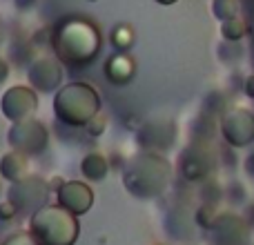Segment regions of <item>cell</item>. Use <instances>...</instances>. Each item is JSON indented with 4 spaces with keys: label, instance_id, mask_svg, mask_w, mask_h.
<instances>
[{
    "label": "cell",
    "instance_id": "6da1fadb",
    "mask_svg": "<svg viewBox=\"0 0 254 245\" xmlns=\"http://www.w3.org/2000/svg\"><path fill=\"white\" fill-rule=\"evenodd\" d=\"M54 52L61 62L69 67H87L101 52V34L92 22L83 18H69L54 31Z\"/></svg>",
    "mask_w": 254,
    "mask_h": 245
},
{
    "label": "cell",
    "instance_id": "7a4b0ae2",
    "mask_svg": "<svg viewBox=\"0 0 254 245\" xmlns=\"http://www.w3.org/2000/svg\"><path fill=\"white\" fill-rule=\"evenodd\" d=\"M170 161L152 149L134 154L123 167V183L127 192L136 198H145V201L161 196L170 185Z\"/></svg>",
    "mask_w": 254,
    "mask_h": 245
},
{
    "label": "cell",
    "instance_id": "3957f363",
    "mask_svg": "<svg viewBox=\"0 0 254 245\" xmlns=\"http://www.w3.org/2000/svg\"><path fill=\"white\" fill-rule=\"evenodd\" d=\"M54 114L67 127H85L101 112V94L87 83H69L54 96Z\"/></svg>",
    "mask_w": 254,
    "mask_h": 245
},
{
    "label": "cell",
    "instance_id": "277c9868",
    "mask_svg": "<svg viewBox=\"0 0 254 245\" xmlns=\"http://www.w3.org/2000/svg\"><path fill=\"white\" fill-rule=\"evenodd\" d=\"M29 232L40 245H74L78 241L80 223L78 216L56 203L43 205L29 216Z\"/></svg>",
    "mask_w": 254,
    "mask_h": 245
},
{
    "label": "cell",
    "instance_id": "5b68a950",
    "mask_svg": "<svg viewBox=\"0 0 254 245\" xmlns=\"http://www.w3.org/2000/svg\"><path fill=\"white\" fill-rule=\"evenodd\" d=\"M49 183L40 176L34 174H27L25 179L20 181H13L7 189V201L13 205L18 216H27V214H34L36 210H40L43 205H47V198H49Z\"/></svg>",
    "mask_w": 254,
    "mask_h": 245
},
{
    "label": "cell",
    "instance_id": "8992f818",
    "mask_svg": "<svg viewBox=\"0 0 254 245\" xmlns=\"http://www.w3.org/2000/svg\"><path fill=\"white\" fill-rule=\"evenodd\" d=\"M7 143L11 149H18L27 156H40L49 145V131L38 119L29 116L11 122L7 131Z\"/></svg>",
    "mask_w": 254,
    "mask_h": 245
},
{
    "label": "cell",
    "instance_id": "52a82bcc",
    "mask_svg": "<svg viewBox=\"0 0 254 245\" xmlns=\"http://www.w3.org/2000/svg\"><path fill=\"white\" fill-rule=\"evenodd\" d=\"M221 136L232 149H243L254 143V112L234 107L221 119Z\"/></svg>",
    "mask_w": 254,
    "mask_h": 245
},
{
    "label": "cell",
    "instance_id": "ba28073f",
    "mask_svg": "<svg viewBox=\"0 0 254 245\" xmlns=\"http://www.w3.org/2000/svg\"><path fill=\"white\" fill-rule=\"evenodd\" d=\"M38 110V92L25 85H13L0 98V112L9 122L29 119Z\"/></svg>",
    "mask_w": 254,
    "mask_h": 245
},
{
    "label": "cell",
    "instance_id": "9c48e42d",
    "mask_svg": "<svg viewBox=\"0 0 254 245\" xmlns=\"http://www.w3.org/2000/svg\"><path fill=\"white\" fill-rule=\"evenodd\" d=\"M29 87L38 94H56L63 83V67L58 58H38L27 69Z\"/></svg>",
    "mask_w": 254,
    "mask_h": 245
},
{
    "label": "cell",
    "instance_id": "30bf717a",
    "mask_svg": "<svg viewBox=\"0 0 254 245\" xmlns=\"http://www.w3.org/2000/svg\"><path fill=\"white\" fill-rule=\"evenodd\" d=\"M56 203L74 216H83L94 205V189L85 181H65L56 189Z\"/></svg>",
    "mask_w": 254,
    "mask_h": 245
},
{
    "label": "cell",
    "instance_id": "8fae6325",
    "mask_svg": "<svg viewBox=\"0 0 254 245\" xmlns=\"http://www.w3.org/2000/svg\"><path fill=\"white\" fill-rule=\"evenodd\" d=\"M212 170H214V152L210 147L198 143L185 149L183 158H181V172L188 181H194V183L203 181L212 174Z\"/></svg>",
    "mask_w": 254,
    "mask_h": 245
},
{
    "label": "cell",
    "instance_id": "7c38bea8",
    "mask_svg": "<svg viewBox=\"0 0 254 245\" xmlns=\"http://www.w3.org/2000/svg\"><path fill=\"white\" fill-rule=\"evenodd\" d=\"M212 232L219 245H243L248 241V223L234 214H219Z\"/></svg>",
    "mask_w": 254,
    "mask_h": 245
},
{
    "label": "cell",
    "instance_id": "4fadbf2b",
    "mask_svg": "<svg viewBox=\"0 0 254 245\" xmlns=\"http://www.w3.org/2000/svg\"><path fill=\"white\" fill-rule=\"evenodd\" d=\"M136 74V62L127 52H116L114 56L107 58L105 62V76L114 85H127L131 83Z\"/></svg>",
    "mask_w": 254,
    "mask_h": 245
},
{
    "label": "cell",
    "instance_id": "5bb4252c",
    "mask_svg": "<svg viewBox=\"0 0 254 245\" xmlns=\"http://www.w3.org/2000/svg\"><path fill=\"white\" fill-rule=\"evenodd\" d=\"M27 174H29V156L27 154L18 152V149L2 154V158H0V176L7 183L25 179Z\"/></svg>",
    "mask_w": 254,
    "mask_h": 245
},
{
    "label": "cell",
    "instance_id": "9a60e30c",
    "mask_svg": "<svg viewBox=\"0 0 254 245\" xmlns=\"http://www.w3.org/2000/svg\"><path fill=\"white\" fill-rule=\"evenodd\" d=\"M80 174L89 183H101L110 174V163H107V158L103 154L92 152L87 156H83V161H80Z\"/></svg>",
    "mask_w": 254,
    "mask_h": 245
},
{
    "label": "cell",
    "instance_id": "2e32d148",
    "mask_svg": "<svg viewBox=\"0 0 254 245\" xmlns=\"http://www.w3.org/2000/svg\"><path fill=\"white\" fill-rule=\"evenodd\" d=\"M246 34H248V22L243 20V18L234 16V18H228V20L221 22V36H223L228 43H239Z\"/></svg>",
    "mask_w": 254,
    "mask_h": 245
},
{
    "label": "cell",
    "instance_id": "e0dca14e",
    "mask_svg": "<svg viewBox=\"0 0 254 245\" xmlns=\"http://www.w3.org/2000/svg\"><path fill=\"white\" fill-rule=\"evenodd\" d=\"M134 40H136V34L131 29V25H127V22H121V25H116L112 29V45L119 52H129Z\"/></svg>",
    "mask_w": 254,
    "mask_h": 245
},
{
    "label": "cell",
    "instance_id": "ac0fdd59",
    "mask_svg": "<svg viewBox=\"0 0 254 245\" xmlns=\"http://www.w3.org/2000/svg\"><path fill=\"white\" fill-rule=\"evenodd\" d=\"M239 9H241L239 0H212V13H214L221 22L228 20V18L239 16Z\"/></svg>",
    "mask_w": 254,
    "mask_h": 245
},
{
    "label": "cell",
    "instance_id": "d6986e66",
    "mask_svg": "<svg viewBox=\"0 0 254 245\" xmlns=\"http://www.w3.org/2000/svg\"><path fill=\"white\" fill-rule=\"evenodd\" d=\"M0 245H40L34 239V234L29 230H18V232H11L0 241Z\"/></svg>",
    "mask_w": 254,
    "mask_h": 245
},
{
    "label": "cell",
    "instance_id": "ffe728a7",
    "mask_svg": "<svg viewBox=\"0 0 254 245\" xmlns=\"http://www.w3.org/2000/svg\"><path fill=\"white\" fill-rule=\"evenodd\" d=\"M216 216H219L216 214V207L212 205V203H205V205H201L198 207V212H196V223L201 225L203 230H212Z\"/></svg>",
    "mask_w": 254,
    "mask_h": 245
},
{
    "label": "cell",
    "instance_id": "44dd1931",
    "mask_svg": "<svg viewBox=\"0 0 254 245\" xmlns=\"http://www.w3.org/2000/svg\"><path fill=\"white\" fill-rule=\"evenodd\" d=\"M85 127H87V134H89V136H101V134H105L107 119H105V116L101 114V112H98V114L94 116V119L89 121V122H87V125H85Z\"/></svg>",
    "mask_w": 254,
    "mask_h": 245
},
{
    "label": "cell",
    "instance_id": "7402d4cb",
    "mask_svg": "<svg viewBox=\"0 0 254 245\" xmlns=\"http://www.w3.org/2000/svg\"><path fill=\"white\" fill-rule=\"evenodd\" d=\"M16 210H13V205L9 201H4L2 205H0V221H2V225H7V223H11L13 219H16Z\"/></svg>",
    "mask_w": 254,
    "mask_h": 245
},
{
    "label": "cell",
    "instance_id": "603a6c76",
    "mask_svg": "<svg viewBox=\"0 0 254 245\" xmlns=\"http://www.w3.org/2000/svg\"><path fill=\"white\" fill-rule=\"evenodd\" d=\"M7 76H9V62L4 61L2 56H0V85L7 80Z\"/></svg>",
    "mask_w": 254,
    "mask_h": 245
},
{
    "label": "cell",
    "instance_id": "cb8c5ba5",
    "mask_svg": "<svg viewBox=\"0 0 254 245\" xmlns=\"http://www.w3.org/2000/svg\"><path fill=\"white\" fill-rule=\"evenodd\" d=\"M243 89H246V94H248V96L254 98V74H252V76H248V80H246V87H243Z\"/></svg>",
    "mask_w": 254,
    "mask_h": 245
},
{
    "label": "cell",
    "instance_id": "d4e9b609",
    "mask_svg": "<svg viewBox=\"0 0 254 245\" xmlns=\"http://www.w3.org/2000/svg\"><path fill=\"white\" fill-rule=\"evenodd\" d=\"M246 172H248V174H250L252 179H254V152L246 158Z\"/></svg>",
    "mask_w": 254,
    "mask_h": 245
},
{
    "label": "cell",
    "instance_id": "484cf974",
    "mask_svg": "<svg viewBox=\"0 0 254 245\" xmlns=\"http://www.w3.org/2000/svg\"><path fill=\"white\" fill-rule=\"evenodd\" d=\"M34 2H36V0H16V4H18L20 9H25V11L34 7Z\"/></svg>",
    "mask_w": 254,
    "mask_h": 245
},
{
    "label": "cell",
    "instance_id": "4316f807",
    "mask_svg": "<svg viewBox=\"0 0 254 245\" xmlns=\"http://www.w3.org/2000/svg\"><path fill=\"white\" fill-rule=\"evenodd\" d=\"M63 183H65V181H63V179H54L52 183H49V187H52V189H58V187H61Z\"/></svg>",
    "mask_w": 254,
    "mask_h": 245
},
{
    "label": "cell",
    "instance_id": "83f0119b",
    "mask_svg": "<svg viewBox=\"0 0 254 245\" xmlns=\"http://www.w3.org/2000/svg\"><path fill=\"white\" fill-rule=\"evenodd\" d=\"M158 4H165V7H170V4H174V2H179V0H156Z\"/></svg>",
    "mask_w": 254,
    "mask_h": 245
},
{
    "label": "cell",
    "instance_id": "f1b7e54d",
    "mask_svg": "<svg viewBox=\"0 0 254 245\" xmlns=\"http://www.w3.org/2000/svg\"><path fill=\"white\" fill-rule=\"evenodd\" d=\"M89 2H96V0H89Z\"/></svg>",
    "mask_w": 254,
    "mask_h": 245
}]
</instances>
